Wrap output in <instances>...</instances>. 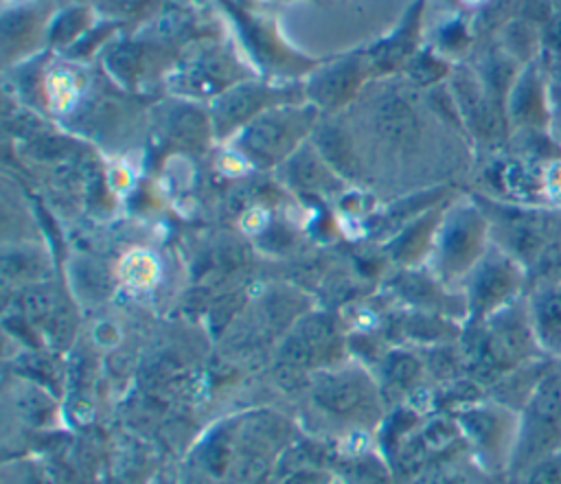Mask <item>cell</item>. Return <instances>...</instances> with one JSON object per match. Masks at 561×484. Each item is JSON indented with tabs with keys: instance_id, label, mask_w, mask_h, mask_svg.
Listing matches in <instances>:
<instances>
[{
	"instance_id": "obj_1",
	"label": "cell",
	"mask_w": 561,
	"mask_h": 484,
	"mask_svg": "<svg viewBox=\"0 0 561 484\" xmlns=\"http://www.w3.org/2000/svg\"><path fill=\"white\" fill-rule=\"evenodd\" d=\"M311 118L309 107H270L243 125L239 149L256 164H274L298 145Z\"/></svg>"
},
{
	"instance_id": "obj_2",
	"label": "cell",
	"mask_w": 561,
	"mask_h": 484,
	"mask_svg": "<svg viewBox=\"0 0 561 484\" xmlns=\"http://www.w3.org/2000/svg\"><path fill=\"white\" fill-rule=\"evenodd\" d=\"M311 401L322 414L337 423H370L379 414L377 390L357 368L322 372L318 381H313Z\"/></svg>"
},
{
	"instance_id": "obj_3",
	"label": "cell",
	"mask_w": 561,
	"mask_h": 484,
	"mask_svg": "<svg viewBox=\"0 0 561 484\" xmlns=\"http://www.w3.org/2000/svg\"><path fill=\"white\" fill-rule=\"evenodd\" d=\"M552 116V81L541 59L526 64L508 96L506 120L515 131H548Z\"/></svg>"
},
{
	"instance_id": "obj_4",
	"label": "cell",
	"mask_w": 561,
	"mask_h": 484,
	"mask_svg": "<svg viewBox=\"0 0 561 484\" xmlns=\"http://www.w3.org/2000/svg\"><path fill=\"white\" fill-rule=\"evenodd\" d=\"M484 221L473 208L454 210L440 228L436 252L438 265L445 274H460L469 269L482 247Z\"/></svg>"
},
{
	"instance_id": "obj_5",
	"label": "cell",
	"mask_w": 561,
	"mask_h": 484,
	"mask_svg": "<svg viewBox=\"0 0 561 484\" xmlns=\"http://www.w3.org/2000/svg\"><path fill=\"white\" fill-rule=\"evenodd\" d=\"M276 92L256 85V83H239L224 90L213 105V125L219 134L232 131L239 125H248L261 112L270 110Z\"/></svg>"
},
{
	"instance_id": "obj_6",
	"label": "cell",
	"mask_w": 561,
	"mask_h": 484,
	"mask_svg": "<svg viewBox=\"0 0 561 484\" xmlns=\"http://www.w3.org/2000/svg\"><path fill=\"white\" fill-rule=\"evenodd\" d=\"M375 125L381 138L390 142L412 140L419 134V116L408 94L399 90L386 92L375 107Z\"/></svg>"
},
{
	"instance_id": "obj_7",
	"label": "cell",
	"mask_w": 561,
	"mask_h": 484,
	"mask_svg": "<svg viewBox=\"0 0 561 484\" xmlns=\"http://www.w3.org/2000/svg\"><path fill=\"white\" fill-rule=\"evenodd\" d=\"M359 77H362V66L355 59L340 61L313 77L309 85V96L313 105L337 107L355 92Z\"/></svg>"
},
{
	"instance_id": "obj_8",
	"label": "cell",
	"mask_w": 561,
	"mask_h": 484,
	"mask_svg": "<svg viewBox=\"0 0 561 484\" xmlns=\"http://www.w3.org/2000/svg\"><path fill=\"white\" fill-rule=\"evenodd\" d=\"M497 46L517 64L526 66L541 59V26L515 15L497 31Z\"/></svg>"
},
{
	"instance_id": "obj_9",
	"label": "cell",
	"mask_w": 561,
	"mask_h": 484,
	"mask_svg": "<svg viewBox=\"0 0 561 484\" xmlns=\"http://www.w3.org/2000/svg\"><path fill=\"white\" fill-rule=\"evenodd\" d=\"M515 283L513 267L506 258H489L476 274L471 287V300L478 309H486L504 298Z\"/></svg>"
},
{
	"instance_id": "obj_10",
	"label": "cell",
	"mask_w": 561,
	"mask_h": 484,
	"mask_svg": "<svg viewBox=\"0 0 561 484\" xmlns=\"http://www.w3.org/2000/svg\"><path fill=\"white\" fill-rule=\"evenodd\" d=\"M537 322L543 333L561 335V289H548L537 302Z\"/></svg>"
},
{
	"instance_id": "obj_11",
	"label": "cell",
	"mask_w": 561,
	"mask_h": 484,
	"mask_svg": "<svg viewBox=\"0 0 561 484\" xmlns=\"http://www.w3.org/2000/svg\"><path fill=\"white\" fill-rule=\"evenodd\" d=\"M410 72L416 83L430 85L447 72V66H445V61H440L438 57H434L430 53H419L410 64Z\"/></svg>"
},
{
	"instance_id": "obj_12",
	"label": "cell",
	"mask_w": 561,
	"mask_h": 484,
	"mask_svg": "<svg viewBox=\"0 0 561 484\" xmlns=\"http://www.w3.org/2000/svg\"><path fill=\"white\" fill-rule=\"evenodd\" d=\"M561 59V9L541 26V61Z\"/></svg>"
},
{
	"instance_id": "obj_13",
	"label": "cell",
	"mask_w": 561,
	"mask_h": 484,
	"mask_svg": "<svg viewBox=\"0 0 561 484\" xmlns=\"http://www.w3.org/2000/svg\"><path fill=\"white\" fill-rule=\"evenodd\" d=\"M548 134L552 136V140L561 149V88L557 83H552V116H550Z\"/></svg>"
},
{
	"instance_id": "obj_14",
	"label": "cell",
	"mask_w": 561,
	"mask_h": 484,
	"mask_svg": "<svg viewBox=\"0 0 561 484\" xmlns=\"http://www.w3.org/2000/svg\"><path fill=\"white\" fill-rule=\"evenodd\" d=\"M103 2V9H107L110 13H116V15H129L134 11H138L145 2L149 0H101Z\"/></svg>"
},
{
	"instance_id": "obj_15",
	"label": "cell",
	"mask_w": 561,
	"mask_h": 484,
	"mask_svg": "<svg viewBox=\"0 0 561 484\" xmlns=\"http://www.w3.org/2000/svg\"><path fill=\"white\" fill-rule=\"evenodd\" d=\"M541 64H543V61H541ZM543 66H546V70H548L552 83H557V85L561 88V59L550 61V64H543Z\"/></svg>"
},
{
	"instance_id": "obj_16",
	"label": "cell",
	"mask_w": 561,
	"mask_h": 484,
	"mask_svg": "<svg viewBox=\"0 0 561 484\" xmlns=\"http://www.w3.org/2000/svg\"><path fill=\"white\" fill-rule=\"evenodd\" d=\"M552 2H554V7H557V9H561V0H552Z\"/></svg>"
}]
</instances>
